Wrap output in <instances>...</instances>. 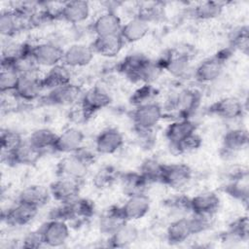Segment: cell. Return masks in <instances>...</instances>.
I'll return each mask as SVG.
<instances>
[{"label":"cell","instance_id":"obj_44","mask_svg":"<svg viewBox=\"0 0 249 249\" xmlns=\"http://www.w3.org/2000/svg\"><path fill=\"white\" fill-rule=\"evenodd\" d=\"M163 164L164 163L160 162L156 159H146L142 162L139 172L144 176L149 184L156 182L160 183L163 170Z\"/></svg>","mask_w":249,"mask_h":249},{"label":"cell","instance_id":"obj_25","mask_svg":"<svg viewBox=\"0 0 249 249\" xmlns=\"http://www.w3.org/2000/svg\"><path fill=\"white\" fill-rule=\"evenodd\" d=\"M149 60L143 53H130L118 64L117 69L130 82L138 83L139 76Z\"/></svg>","mask_w":249,"mask_h":249},{"label":"cell","instance_id":"obj_33","mask_svg":"<svg viewBox=\"0 0 249 249\" xmlns=\"http://www.w3.org/2000/svg\"><path fill=\"white\" fill-rule=\"evenodd\" d=\"M27 27V23L12 9L3 10L0 15V33L2 36L12 38Z\"/></svg>","mask_w":249,"mask_h":249},{"label":"cell","instance_id":"obj_9","mask_svg":"<svg viewBox=\"0 0 249 249\" xmlns=\"http://www.w3.org/2000/svg\"><path fill=\"white\" fill-rule=\"evenodd\" d=\"M209 115L223 120H236L244 115L245 107L242 101L233 96L220 98L213 102L208 108Z\"/></svg>","mask_w":249,"mask_h":249},{"label":"cell","instance_id":"obj_13","mask_svg":"<svg viewBox=\"0 0 249 249\" xmlns=\"http://www.w3.org/2000/svg\"><path fill=\"white\" fill-rule=\"evenodd\" d=\"M158 61L163 71L176 78H185L191 71V57L185 52L170 51Z\"/></svg>","mask_w":249,"mask_h":249},{"label":"cell","instance_id":"obj_7","mask_svg":"<svg viewBox=\"0 0 249 249\" xmlns=\"http://www.w3.org/2000/svg\"><path fill=\"white\" fill-rule=\"evenodd\" d=\"M30 53L39 67L51 68L62 63L64 49L53 42H42L32 45Z\"/></svg>","mask_w":249,"mask_h":249},{"label":"cell","instance_id":"obj_27","mask_svg":"<svg viewBox=\"0 0 249 249\" xmlns=\"http://www.w3.org/2000/svg\"><path fill=\"white\" fill-rule=\"evenodd\" d=\"M90 15V5L88 1L72 0L63 2L61 19L71 23H82L89 18Z\"/></svg>","mask_w":249,"mask_h":249},{"label":"cell","instance_id":"obj_15","mask_svg":"<svg viewBox=\"0 0 249 249\" xmlns=\"http://www.w3.org/2000/svg\"><path fill=\"white\" fill-rule=\"evenodd\" d=\"M94 54L90 45L83 43L72 44L64 49L62 63L70 69L85 67L92 61Z\"/></svg>","mask_w":249,"mask_h":249},{"label":"cell","instance_id":"obj_17","mask_svg":"<svg viewBox=\"0 0 249 249\" xmlns=\"http://www.w3.org/2000/svg\"><path fill=\"white\" fill-rule=\"evenodd\" d=\"M80 103L93 116L98 111L108 107L112 103L111 94L101 86H92L83 92Z\"/></svg>","mask_w":249,"mask_h":249},{"label":"cell","instance_id":"obj_34","mask_svg":"<svg viewBox=\"0 0 249 249\" xmlns=\"http://www.w3.org/2000/svg\"><path fill=\"white\" fill-rule=\"evenodd\" d=\"M149 32V23L138 17H134L123 23L120 35L124 43H136L142 40Z\"/></svg>","mask_w":249,"mask_h":249},{"label":"cell","instance_id":"obj_39","mask_svg":"<svg viewBox=\"0 0 249 249\" xmlns=\"http://www.w3.org/2000/svg\"><path fill=\"white\" fill-rule=\"evenodd\" d=\"M224 192L232 198L247 204L249 198L248 174L230 180V182L224 187Z\"/></svg>","mask_w":249,"mask_h":249},{"label":"cell","instance_id":"obj_46","mask_svg":"<svg viewBox=\"0 0 249 249\" xmlns=\"http://www.w3.org/2000/svg\"><path fill=\"white\" fill-rule=\"evenodd\" d=\"M158 94L156 88L152 84H142L130 96L129 102L134 107L153 102L154 98Z\"/></svg>","mask_w":249,"mask_h":249},{"label":"cell","instance_id":"obj_50","mask_svg":"<svg viewBox=\"0 0 249 249\" xmlns=\"http://www.w3.org/2000/svg\"><path fill=\"white\" fill-rule=\"evenodd\" d=\"M189 198L185 196H176L169 199L168 205L171 209H175L176 211H183V212H191L190 211V204Z\"/></svg>","mask_w":249,"mask_h":249},{"label":"cell","instance_id":"obj_48","mask_svg":"<svg viewBox=\"0 0 249 249\" xmlns=\"http://www.w3.org/2000/svg\"><path fill=\"white\" fill-rule=\"evenodd\" d=\"M91 117L92 116L83 107L80 101L72 105L68 112V119L70 120V122L76 124H82L84 123H87Z\"/></svg>","mask_w":249,"mask_h":249},{"label":"cell","instance_id":"obj_29","mask_svg":"<svg viewBox=\"0 0 249 249\" xmlns=\"http://www.w3.org/2000/svg\"><path fill=\"white\" fill-rule=\"evenodd\" d=\"M51 197L52 196L49 187L33 184L25 187L18 194L17 201L23 202L40 209L50 201Z\"/></svg>","mask_w":249,"mask_h":249},{"label":"cell","instance_id":"obj_14","mask_svg":"<svg viewBox=\"0 0 249 249\" xmlns=\"http://www.w3.org/2000/svg\"><path fill=\"white\" fill-rule=\"evenodd\" d=\"M84 132L76 126H71L64 129L60 134H57L53 152L64 155L74 154L84 146Z\"/></svg>","mask_w":249,"mask_h":249},{"label":"cell","instance_id":"obj_28","mask_svg":"<svg viewBox=\"0 0 249 249\" xmlns=\"http://www.w3.org/2000/svg\"><path fill=\"white\" fill-rule=\"evenodd\" d=\"M194 235L190 217H182L172 221L167 227L165 237L170 245H178Z\"/></svg>","mask_w":249,"mask_h":249},{"label":"cell","instance_id":"obj_35","mask_svg":"<svg viewBox=\"0 0 249 249\" xmlns=\"http://www.w3.org/2000/svg\"><path fill=\"white\" fill-rule=\"evenodd\" d=\"M20 78V73L16 67V63L1 59L0 70V91L2 94L14 93Z\"/></svg>","mask_w":249,"mask_h":249},{"label":"cell","instance_id":"obj_30","mask_svg":"<svg viewBox=\"0 0 249 249\" xmlns=\"http://www.w3.org/2000/svg\"><path fill=\"white\" fill-rule=\"evenodd\" d=\"M196 130V125L191 119H177L167 125L164 134L169 147H172Z\"/></svg>","mask_w":249,"mask_h":249},{"label":"cell","instance_id":"obj_16","mask_svg":"<svg viewBox=\"0 0 249 249\" xmlns=\"http://www.w3.org/2000/svg\"><path fill=\"white\" fill-rule=\"evenodd\" d=\"M249 134L247 129L236 127L229 129L222 138L221 155L225 158L235 156L247 148Z\"/></svg>","mask_w":249,"mask_h":249},{"label":"cell","instance_id":"obj_41","mask_svg":"<svg viewBox=\"0 0 249 249\" xmlns=\"http://www.w3.org/2000/svg\"><path fill=\"white\" fill-rule=\"evenodd\" d=\"M229 47L233 51H239L248 54L249 50V28L247 25H240L233 28L229 34Z\"/></svg>","mask_w":249,"mask_h":249},{"label":"cell","instance_id":"obj_40","mask_svg":"<svg viewBox=\"0 0 249 249\" xmlns=\"http://www.w3.org/2000/svg\"><path fill=\"white\" fill-rule=\"evenodd\" d=\"M224 9V3L219 1H204L196 5L192 10V15L199 20H209L218 18Z\"/></svg>","mask_w":249,"mask_h":249},{"label":"cell","instance_id":"obj_3","mask_svg":"<svg viewBox=\"0 0 249 249\" xmlns=\"http://www.w3.org/2000/svg\"><path fill=\"white\" fill-rule=\"evenodd\" d=\"M229 60L225 52L219 51L213 56L205 58L196 67L194 78L201 84H210L218 80L224 71L226 62Z\"/></svg>","mask_w":249,"mask_h":249},{"label":"cell","instance_id":"obj_18","mask_svg":"<svg viewBox=\"0 0 249 249\" xmlns=\"http://www.w3.org/2000/svg\"><path fill=\"white\" fill-rule=\"evenodd\" d=\"M123 133L116 127L103 129L95 138L94 150L99 155H112L118 152L124 145Z\"/></svg>","mask_w":249,"mask_h":249},{"label":"cell","instance_id":"obj_32","mask_svg":"<svg viewBox=\"0 0 249 249\" xmlns=\"http://www.w3.org/2000/svg\"><path fill=\"white\" fill-rule=\"evenodd\" d=\"M71 82L70 68L63 63L49 68V70L42 76V84L47 91L65 86Z\"/></svg>","mask_w":249,"mask_h":249},{"label":"cell","instance_id":"obj_8","mask_svg":"<svg viewBox=\"0 0 249 249\" xmlns=\"http://www.w3.org/2000/svg\"><path fill=\"white\" fill-rule=\"evenodd\" d=\"M192 178L193 170L189 165L185 163H164L160 183L170 189L180 190L186 187Z\"/></svg>","mask_w":249,"mask_h":249},{"label":"cell","instance_id":"obj_6","mask_svg":"<svg viewBox=\"0 0 249 249\" xmlns=\"http://www.w3.org/2000/svg\"><path fill=\"white\" fill-rule=\"evenodd\" d=\"M91 165L77 153L60 159L55 165V175L58 178H69L83 182Z\"/></svg>","mask_w":249,"mask_h":249},{"label":"cell","instance_id":"obj_4","mask_svg":"<svg viewBox=\"0 0 249 249\" xmlns=\"http://www.w3.org/2000/svg\"><path fill=\"white\" fill-rule=\"evenodd\" d=\"M82 88L74 83L48 90L39 99L43 104L50 106H72L81 100L83 94Z\"/></svg>","mask_w":249,"mask_h":249},{"label":"cell","instance_id":"obj_21","mask_svg":"<svg viewBox=\"0 0 249 249\" xmlns=\"http://www.w3.org/2000/svg\"><path fill=\"white\" fill-rule=\"evenodd\" d=\"M121 207L127 222L137 221L144 218L149 213L151 200L146 193L132 195L126 197Z\"/></svg>","mask_w":249,"mask_h":249},{"label":"cell","instance_id":"obj_2","mask_svg":"<svg viewBox=\"0 0 249 249\" xmlns=\"http://www.w3.org/2000/svg\"><path fill=\"white\" fill-rule=\"evenodd\" d=\"M163 108L156 101L134 107L131 120L134 131L152 130L163 118Z\"/></svg>","mask_w":249,"mask_h":249},{"label":"cell","instance_id":"obj_31","mask_svg":"<svg viewBox=\"0 0 249 249\" xmlns=\"http://www.w3.org/2000/svg\"><path fill=\"white\" fill-rule=\"evenodd\" d=\"M139 236L138 229L126 222L115 232L108 236L107 246L111 248H125L132 245Z\"/></svg>","mask_w":249,"mask_h":249},{"label":"cell","instance_id":"obj_23","mask_svg":"<svg viewBox=\"0 0 249 249\" xmlns=\"http://www.w3.org/2000/svg\"><path fill=\"white\" fill-rule=\"evenodd\" d=\"M220 197L213 192L198 194L189 198L190 211L193 214L213 216L220 206Z\"/></svg>","mask_w":249,"mask_h":249},{"label":"cell","instance_id":"obj_20","mask_svg":"<svg viewBox=\"0 0 249 249\" xmlns=\"http://www.w3.org/2000/svg\"><path fill=\"white\" fill-rule=\"evenodd\" d=\"M39 208L17 201L6 212L2 213L3 220L12 227H23L30 224L37 216Z\"/></svg>","mask_w":249,"mask_h":249},{"label":"cell","instance_id":"obj_1","mask_svg":"<svg viewBox=\"0 0 249 249\" xmlns=\"http://www.w3.org/2000/svg\"><path fill=\"white\" fill-rule=\"evenodd\" d=\"M95 212V205L92 200L85 197H78L74 201L53 209L50 219H59L63 221H87Z\"/></svg>","mask_w":249,"mask_h":249},{"label":"cell","instance_id":"obj_49","mask_svg":"<svg viewBox=\"0 0 249 249\" xmlns=\"http://www.w3.org/2000/svg\"><path fill=\"white\" fill-rule=\"evenodd\" d=\"M42 246H45V242L41 230H35L27 232L21 241V247L27 249H37Z\"/></svg>","mask_w":249,"mask_h":249},{"label":"cell","instance_id":"obj_43","mask_svg":"<svg viewBox=\"0 0 249 249\" xmlns=\"http://www.w3.org/2000/svg\"><path fill=\"white\" fill-rule=\"evenodd\" d=\"M164 16V9L160 2H149L142 4L136 13V17L142 18L149 24L160 21Z\"/></svg>","mask_w":249,"mask_h":249},{"label":"cell","instance_id":"obj_11","mask_svg":"<svg viewBox=\"0 0 249 249\" xmlns=\"http://www.w3.org/2000/svg\"><path fill=\"white\" fill-rule=\"evenodd\" d=\"M45 90L42 84V77L38 73L21 74L14 94L22 101H35L42 97Z\"/></svg>","mask_w":249,"mask_h":249},{"label":"cell","instance_id":"obj_45","mask_svg":"<svg viewBox=\"0 0 249 249\" xmlns=\"http://www.w3.org/2000/svg\"><path fill=\"white\" fill-rule=\"evenodd\" d=\"M24 140L19 132L13 129H2L0 132V147L2 154H9L16 150Z\"/></svg>","mask_w":249,"mask_h":249},{"label":"cell","instance_id":"obj_51","mask_svg":"<svg viewBox=\"0 0 249 249\" xmlns=\"http://www.w3.org/2000/svg\"><path fill=\"white\" fill-rule=\"evenodd\" d=\"M155 129L152 130H137L135 131L137 134V139L140 141V145L144 148L150 149L154 146L156 136L154 133Z\"/></svg>","mask_w":249,"mask_h":249},{"label":"cell","instance_id":"obj_26","mask_svg":"<svg viewBox=\"0 0 249 249\" xmlns=\"http://www.w3.org/2000/svg\"><path fill=\"white\" fill-rule=\"evenodd\" d=\"M127 221L123 213L122 207L112 205L102 212L98 220V228L101 233L109 236Z\"/></svg>","mask_w":249,"mask_h":249},{"label":"cell","instance_id":"obj_38","mask_svg":"<svg viewBox=\"0 0 249 249\" xmlns=\"http://www.w3.org/2000/svg\"><path fill=\"white\" fill-rule=\"evenodd\" d=\"M121 173L113 165H104L93 175L92 184L98 190L109 189L120 180Z\"/></svg>","mask_w":249,"mask_h":249},{"label":"cell","instance_id":"obj_37","mask_svg":"<svg viewBox=\"0 0 249 249\" xmlns=\"http://www.w3.org/2000/svg\"><path fill=\"white\" fill-rule=\"evenodd\" d=\"M56 136L57 134L54 133L52 129L43 127L34 130L29 135L27 141L37 150L45 154L49 150L53 151Z\"/></svg>","mask_w":249,"mask_h":249},{"label":"cell","instance_id":"obj_12","mask_svg":"<svg viewBox=\"0 0 249 249\" xmlns=\"http://www.w3.org/2000/svg\"><path fill=\"white\" fill-rule=\"evenodd\" d=\"M45 246L59 247L62 246L70 235L68 223L59 219H50L41 227Z\"/></svg>","mask_w":249,"mask_h":249},{"label":"cell","instance_id":"obj_24","mask_svg":"<svg viewBox=\"0 0 249 249\" xmlns=\"http://www.w3.org/2000/svg\"><path fill=\"white\" fill-rule=\"evenodd\" d=\"M124 45V41L120 34L97 36L90 44L94 53L108 58L117 56L123 50Z\"/></svg>","mask_w":249,"mask_h":249},{"label":"cell","instance_id":"obj_42","mask_svg":"<svg viewBox=\"0 0 249 249\" xmlns=\"http://www.w3.org/2000/svg\"><path fill=\"white\" fill-rule=\"evenodd\" d=\"M227 237L234 241L247 242L249 238V220L248 216L237 217L229 227Z\"/></svg>","mask_w":249,"mask_h":249},{"label":"cell","instance_id":"obj_19","mask_svg":"<svg viewBox=\"0 0 249 249\" xmlns=\"http://www.w3.org/2000/svg\"><path fill=\"white\" fill-rule=\"evenodd\" d=\"M44 154L32 146L27 140L9 154H2V160L10 165H33Z\"/></svg>","mask_w":249,"mask_h":249},{"label":"cell","instance_id":"obj_5","mask_svg":"<svg viewBox=\"0 0 249 249\" xmlns=\"http://www.w3.org/2000/svg\"><path fill=\"white\" fill-rule=\"evenodd\" d=\"M202 94L196 89H185L179 91L170 100L169 108L175 111L178 119H191L198 109Z\"/></svg>","mask_w":249,"mask_h":249},{"label":"cell","instance_id":"obj_36","mask_svg":"<svg viewBox=\"0 0 249 249\" xmlns=\"http://www.w3.org/2000/svg\"><path fill=\"white\" fill-rule=\"evenodd\" d=\"M120 183L124 193L128 196L146 193L148 181L139 171H128L121 173Z\"/></svg>","mask_w":249,"mask_h":249},{"label":"cell","instance_id":"obj_22","mask_svg":"<svg viewBox=\"0 0 249 249\" xmlns=\"http://www.w3.org/2000/svg\"><path fill=\"white\" fill-rule=\"evenodd\" d=\"M123 26L122 19L112 10L99 15L91 24V30L95 37L120 34Z\"/></svg>","mask_w":249,"mask_h":249},{"label":"cell","instance_id":"obj_47","mask_svg":"<svg viewBox=\"0 0 249 249\" xmlns=\"http://www.w3.org/2000/svg\"><path fill=\"white\" fill-rule=\"evenodd\" d=\"M202 145V138L196 133L194 132L187 137H185L183 140H181L176 145L170 147V149L175 154H187L191 152H195L198 150Z\"/></svg>","mask_w":249,"mask_h":249},{"label":"cell","instance_id":"obj_10","mask_svg":"<svg viewBox=\"0 0 249 249\" xmlns=\"http://www.w3.org/2000/svg\"><path fill=\"white\" fill-rule=\"evenodd\" d=\"M82 182L69 178H56L49 186L52 197L60 204L74 201L80 196Z\"/></svg>","mask_w":249,"mask_h":249}]
</instances>
